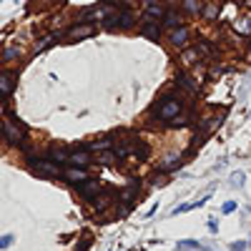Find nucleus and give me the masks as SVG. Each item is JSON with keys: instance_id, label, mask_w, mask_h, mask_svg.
Here are the masks:
<instances>
[{"instance_id": "obj_1", "label": "nucleus", "mask_w": 251, "mask_h": 251, "mask_svg": "<svg viewBox=\"0 0 251 251\" xmlns=\"http://www.w3.org/2000/svg\"><path fill=\"white\" fill-rule=\"evenodd\" d=\"M181 113H183V103L178 98H174V96H161L153 103V108H151V118L153 121H161L166 126H169L176 116H181Z\"/></svg>"}, {"instance_id": "obj_2", "label": "nucleus", "mask_w": 251, "mask_h": 251, "mask_svg": "<svg viewBox=\"0 0 251 251\" xmlns=\"http://www.w3.org/2000/svg\"><path fill=\"white\" fill-rule=\"evenodd\" d=\"M25 163L30 166V169H33L38 176H48V178H58V176H63L60 166H58V163H53V161H50V158H46V156L28 153V156H25Z\"/></svg>"}, {"instance_id": "obj_3", "label": "nucleus", "mask_w": 251, "mask_h": 251, "mask_svg": "<svg viewBox=\"0 0 251 251\" xmlns=\"http://www.w3.org/2000/svg\"><path fill=\"white\" fill-rule=\"evenodd\" d=\"M0 131H3V138L10 143V146H18V149H25V131L20 128V123H15V121H3L0 123Z\"/></svg>"}, {"instance_id": "obj_4", "label": "nucleus", "mask_w": 251, "mask_h": 251, "mask_svg": "<svg viewBox=\"0 0 251 251\" xmlns=\"http://www.w3.org/2000/svg\"><path fill=\"white\" fill-rule=\"evenodd\" d=\"M91 35H96V25L93 23H75V25H71L68 30H66V38L68 43H75V40H83V38H91Z\"/></svg>"}, {"instance_id": "obj_5", "label": "nucleus", "mask_w": 251, "mask_h": 251, "mask_svg": "<svg viewBox=\"0 0 251 251\" xmlns=\"http://www.w3.org/2000/svg\"><path fill=\"white\" fill-rule=\"evenodd\" d=\"M91 161H93V156H91L88 146H75V149L71 151V158H68L71 166H80V169H88Z\"/></svg>"}, {"instance_id": "obj_6", "label": "nucleus", "mask_w": 251, "mask_h": 251, "mask_svg": "<svg viewBox=\"0 0 251 251\" xmlns=\"http://www.w3.org/2000/svg\"><path fill=\"white\" fill-rule=\"evenodd\" d=\"M60 178H66L71 186H80V183H86L91 178V174H88V169H80V166H68Z\"/></svg>"}, {"instance_id": "obj_7", "label": "nucleus", "mask_w": 251, "mask_h": 251, "mask_svg": "<svg viewBox=\"0 0 251 251\" xmlns=\"http://www.w3.org/2000/svg\"><path fill=\"white\" fill-rule=\"evenodd\" d=\"M78 188V194L86 199V201H96L98 196H100V191H103V186H100V181H96V178H88L86 183H80V186H75Z\"/></svg>"}, {"instance_id": "obj_8", "label": "nucleus", "mask_w": 251, "mask_h": 251, "mask_svg": "<svg viewBox=\"0 0 251 251\" xmlns=\"http://www.w3.org/2000/svg\"><path fill=\"white\" fill-rule=\"evenodd\" d=\"M161 33H163V25L158 23V20L143 18V23H141V35H143V38H149V40H153V43H158Z\"/></svg>"}, {"instance_id": "obj_9", "label": "nucleus", "mask_w": 251, "mask_h": 251, "mask_svg": "<svg viewBox=\"0 0 251 251\" xmlns=\"http://www.w3.org/2000/svg\"><path fill=\"white\" fill-rule=\"evenodd\" d=\"M18 73L15 71H0V98H8L15 91Z\"/></svg>"}, {"instance_id": "obj_10", "label": "nucleus", "mask_w": 251, "mask_h": 251, "mask_svg": "<svg viewBox=\"0 0 251 251\" xmlns=\"http://www.w3.org/2000/svg\"><path fill=\"white\" fill-rule=\"evenodd\" d=\"M169 40H171V46H176V48H186L188 40H191V28H188V25H178V28L169 30Z\"/></svg>"}, {"instance_id": "obj_11", "label": "nucleus", "mask_w": 251, "mask_h": 251, "mask_svg": "<svg viewBox=\"0 0 251 251\" xmlns=\"http://www.w3.org/2000/svg\"><path fill=\"white\" fill-rule=\"evenodd\" d=\"M46 158H50L53 163H58V166H63V163H68V158H71V149H66V146H50V149L46 151Z\"/></svg>"}, {"instance_id": "obj_12", "label": "nucleus", "mask_w": 251, "mask_h": 251, "mask_svg": "<svg viewBox=\"0 0 251 251\" xmlns=\"http://www.w3.org/2000/svg\"><path fill=\"white\" fill-rule=\"evenodd\" d=\"M133 25H136V13L131 8H123L116 15V30H131Z\"/></svg>"}, {"instance_id": "obj_13", "label": "nucleus", "mask_w": 251, "mask_h": 251, "mask_svg": "<svg viewBox=\"0 0 251 251\" xmlns=\"http://www.w3.org/2000/svg\"><path fill=\"white\" fill-rule=\"evenodd\" d=\"M161 25H163L166 30H174V28H178V25H186V23H183V13L176 10V8H169L166 18L161 20Z\"/></svg>"}, {"instance_id": "obj_14", "label": "nucleus", "mask_w": 251, "mask_h": 251, "mask_svg": "<svg viewBox=\"0 0 251 251\" xmlns=\"http://www.w3.org/2000/svg\"><path fill=\"white\" fill-rule=\"evenodd\" d=\"M166 13H169V8H166L163 3H146V10H143V18H149V20H161L166 18Z\"/></svg>"}, {"instance_id": "obj_15", "label": "nucleus", "mask_w": 251, "mask_h": 251, "mask_svg": "<svg viewBox=\"0 0 251 251\" xmlns=\"http://www.w3.org/2000/svg\"><path fill=\"white\" fill-rule=\"evenodd\" d=\"M176 86H178L181 91H186L188 96H199V86L194 83V78L188 75V73H178V75H176Z\"/></svg>"}, {"instance_id": "obj_16", "label": "nucleus", "mask_w": 251, "mask_h": 251, "mask_svg": "<svg viewBox=\"0 0 251 251\" xmlns=\"http://www.w3.org/2000/svg\"><path fill=\"white\" fill-rule=\"evenodd\" d=\"M183 163V153L181 151H171V153H166L163 161H161V171H174L178 169V166Z\"/></svg>"}, {"instance_id": "obj_17", "label": "nucleus", "mask_w": 251, "mask_h": 251, "mask_svg": "<svg viewBox=\"0 0 251 251\" xmlns=\"http://www.w3.org/2000/svg\"><path fill=\"white\" fill-rule=\"evenodd\" d=\"M128 146H131V153H133L138 161H149V156H151V149H149V146H146L141 138H136V136H133Z\"/></svg>"}, {"instance_id": "obj_18", "label": "nucleus", "mask_w": 251, "mask_h": 251, "mask_svg": "<svg viewBox=\"0 0 251 251\" xmlns=\"http://www.w3.org/2000/svg\"><path fill=\"white\" fill-rule=\"evenodd\" d=\"M203 0H181V13L183 15H201Z\"/></svg>"}, {"instance_id": "obj_19", "label": "nucleus", "mask_w": 251, "mask_h": 251, "mask_svg": "<svg viewBox=\"0 0 251 251\" xmlns=\"http://www.w3.org/2000/svg\"><path fill=\"white\" fill-rule=\"evenodd\" d=\"M58 40H60V33H48V35H43V38L38 40L33 50H35V53H43V50H48L53 43H58Z\"/></svg>"}, {"instance_id": "obj_20", "label": "nucleus", "mask_w": 251, "mask_h": 251, "mask_svg": "<svg viewBox=\"0 0 251 251\" xmlns=\"http://www.w3.org/2000/svg\"><path fill=\"white\" fill-rule=\"evenodd\" d=\"M221 13V5L216 3V0H211V3H203V10H201V18L203 20H216Z\"/></svg>"}, {"instance_id": "obj_21", "label": "nucleus", "mask_w": 251, "mask_h": 251, "mask_svg": "<svg viewBox=\"0 0 251 251\" xmlns=\"http://www.w3.org/2000/svg\"><path fill=\"white\" fill-rule=\"evenodd\" d=\"M199 50L196 48H183V53H181V63L188 68V66H194V63H199Z\"/></svg>"}, {"instance_id": "obj_22", "label": "nucleus", "mask_w": 251, "mask_h": 251, "mask_svg": "<svg viewBox=\"0 0 251 251\" xmlns=\"http://www.w3.org/2000/svg\"><path fill=\"white\" fill-rule=\"evenodd\" d=\"M113 146H116V141L108 136V138H98V141H93L88 149H91V151H111Z\"/></svg>"}, {"instance_id": "obj_23", "label": "nucleus", "mask_w": 251, "mask_h": 251, "mask_svg": "<svg viewBox=\"0 0 251 251\" xmlns=\"http://www.w3.org/2000/svg\"><path fill=\"white\" fill-rule=\"evenodd\" d=\"M20 55H23V50H20L18 46H8L3 53H0V60H3V63H13V60H18Z\"/></svg>"}, {"instance_id": "obj_24", "label": "nucleus", "mask_w": 251, "mask_h": 251, "mask_svg": "<svg viewBox=\"0 0 251 251\" xmlns=\"http://www.w3.org/2000/svg\"><path fill=\"white\" fill-rule=\"evenodd\" d=\"M113 153H116L118 161H126V158L131 156V146L128 143H118V146H113Z\"/></svg>"}, {"instance_id": "obj_25", "label": "nucleus", "mask_w": 251, "mask_h": 251, "mask_svg": "<svg viewBox=\"0 0 251 251\" xmlns=\"http://www.w3.org/2000/svg\"><path fill=\"white\" fill-rule=\"evenodd\" d=\"M118 158H116V153H113V149L111 151H103L100 156H98V163H103V166H113Z\"/></svg>"}, {"instance_id": "obj_26", "label": "nucleus", "mask_w": 251, "mask_h": 251, "mask_svg": "<svg viewBox=\"0 0 251 251\" xmlns=\"http://www.w3.org/2000/svg\"><path fill=\"white\" fill-rule=\"evenodd\" d=\"M178 251H203L199 241H178Z\"/></svg>"}, {"instance_id": "obj_27", "label": "nucleus", "mask_w": 251, "mask_h": 251, "mask_svg": "<svg viewBox=\"0 0 251 251\" xmlns=\"http://www.w3.org/2000/svg\"><path fill=\"white\" fill-rule=\"evenodd\" d=\"M188 123V116H186V111L181 113V116H176L171 123H169V128H181V126H186Z\"/></svg>"}, {"instance_id": "obj_28", "label": "nucleus", "mask_w": 251, "mask_h": 251, "mask_svg": "<svg viewBox=\"0 0 251 251\" xmlns=\"http://www.w3.org/2000/svg\"><path fill=\"white\" fill-rule=\"evenodd\" d=\"M236 30H239L241 35H251V18H246V20H241V23L236 25Z\"/></svg>"}, {"instance_id": "obj_29", "label": "nucleus", "mask_w": 251, "mask_h": 251, "mask_svg": "<svg viewBox=\"0 0 251 251\" xmlns=\"http://www.w3.org/2000/svg\"><path fill=\"white\" fill-rule=\"evenodd\" d=\"M196 50H199V55H211V53H214L211 43H206V40H201V43L196 46Z\"/></svg>"}, {"instance_id": "obj_30", "label": "nucleus", "mask_w": 251, "mask_h": 251, "mask_svg": "<svg viewBox=\"0 0 251 251\" xmlns=\"http://www.w3.org/2000/svg\"><path fill=\"white\" fill-rule=\"evenodd\" d=\"M221 211H224V214H231V211H236V203H234V201H226V203L221 206Z\"/></svg>"}, {"instance_id": "obj_31", "label": "nucleus", "mask_w": 251, "mask_h": 251, "mask_svg": "<svg viewBox=\"0 0 251 251\" xmlns=\"http://www.w3.org/2000/svg\"><path fill=\"white\" fill-rule=\"evenodd\" d=\"M93 206H96V208H106V206H108V199H103V196H98V199L93 201Z\"/></svg>"}, {"instance_id": "obj_32", "label": "nucleus", "mask_w": 251, "mask_h": 251, "mask_svg": "<svg viewBox=\"0 0 251 251\" xmlns=\"http://www.w3.org/2000/svg\"><path fill=\"white\" fill-rule=\"evenodd\" d=\"M13 241H15L13 236H3V239H0V249H8V246H10Z\"/></svg>"}, {"instance_id": "obj_33", "label": "nucleus", "mask_w": 251, "mask_h": 251, "mask_svg": "<svg viewBox=\"0 0 251 251\" xmlns=\"http://www.w3.org/2000/svg\"><path fill=\"white\" fill-rule=\"evenodd\" d=\"M128 211H131V203L128 206H123V203L118 206V216H128Z\"/></svg>"}, {"instance_id": "obj_34", "label": "nucleus", "mask_w": 251, "mask_h": 251, "mask_svg": "<svg viewBox=\"0 0 251 251\" xmlns=\"http://www.w3.org/2000/svg\"><path fill=\"white\" fill-rule=\"evenodd\" d=\"M163 181H169V178H163V176H156V178H153V181H151V183H153V186H161V183H163Z\"/></svg>"}, {"instance_id": "obj_35", "label": "nucleus", "mask_w": 251, "mask_h": 251, "mask_svg": "<svg viewBox=\"0 0 251 251\" xmlns=\"http://www.w3.org/2000/svg\"><path fill=\"white\" fill-rule=\"evenodd\" d=\"M231 249H234V251H244V249H246V244H234Z\"/></svg>"}, {"instance_id": "obj_36", "label": "nucleus", "mask_w": 251, "mask_h": 251, "mask_svg": "<svg viewBox=\"0 0 251 251\" xmlns=\"http://www.w3.org/2000/svg\"><path fill=\"white\" fill-rule=\"evenodd\" d=\"M249 53H251V46H249Z\"/></svg>"}, {"instance_id": "obj_37", "label": "nucleus", "mask_w": 251, "mask_h": 251, "mask_svg": "<svg viewBox=\"0 0 251 251\" xmlns=\"http://www.w3.org/2000/svg\"><path fill=\"white\" fill-rule=\"evenodd\" d=\"M216 3H219V0H216Z\"/></svg>"}]
</instances>
